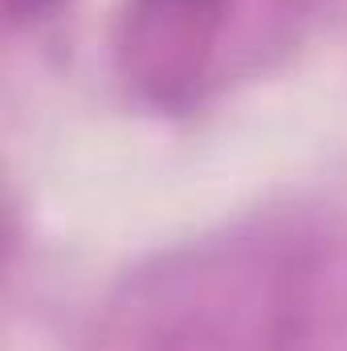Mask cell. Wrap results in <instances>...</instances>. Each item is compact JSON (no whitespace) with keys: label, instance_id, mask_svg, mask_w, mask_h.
Wrapping results in <instances>:
<instances>
[{"label":"cell","instance_id":"1","mask_svg":"<svg viewBox=\"0 0 347 351\" xmlns=\"http://www.w3.org/2000/svg\"><path fill=\"white\" fill-rule=\"evenodd\" d=\"M8 8H12V16H29V12L45 8V0H8Z\"/></svg>","mask_w":347,"mask_h":351}]
</instances>
